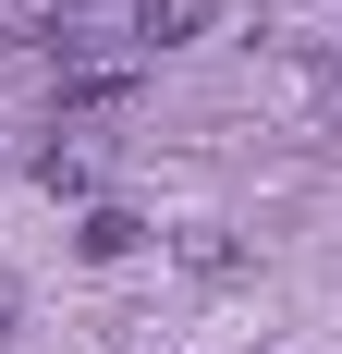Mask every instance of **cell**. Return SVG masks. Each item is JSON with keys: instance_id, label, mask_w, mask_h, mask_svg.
<instances>
[{"instance_id": "cell-4", "label": "cell", "mask_w": 342, "mask_h": 354, "mask_svg": "<svg viewBox=\"0 0 342 354\" xmlns=\"http://www.w3.org/2000/svg\"><path fill=\"white\" fill-rule=\"evenodd\" d=\"M37 183H49V196H86L98 159H86V147H37Z\"/></svg>"}, {"instance_id": "cell-1", "label": "cell", "mask_w": 342, "mask_h": 354, "mask_svg": "<svg viewBox=\"0 0 342 354\" xmlns=\"http://www.w3.org/2000/svg\"><path fill=\"white\" fill-rule=\"evenodd\" d=\"M98 0H0V49H73Z\"/></svg>"}, {"instance_id": "cell-2", "label": "cell", "mask_w": 342, "mask_h": 354, "mask_svg": "<svg viewBox=\"0 0 342 354\" xmlns=\"http://www.w3.org/2000/svg\"><path fill=\"white\" fill-rule=\"evenodd\" d=\"M208 12L220 0H123V49H183V37H208Z\"/></svg>"}, {"instance_id": "cell-5", "label": "cell", "mask_w": 342, "mask_h": 354, "mask_svg": "<svg viewBox=\"0 0 342 354\" xmlns=\"http://www.w3.org/2000/svg\"><path fill=\"white\" fill-rule=\"evenodd\" d=\"M12 330H25V293H12V281H0V342H12Z\"/></svg>"}, {"instance_id": "cell-3", "label": "cell", "mask_w": 342, "mask_h": 354, "mask_svg": "<svg viewBox=\"0 0 342 354\" xmlns=\"http://www.w3.org/2000/svg\"><path fill=\"white\" fill-rule=\"evenodd\" d=\"M73 245L110 269V257H135V245H147V220H135V208H86V232H73Z\"/></svg>"}]
</instances>
